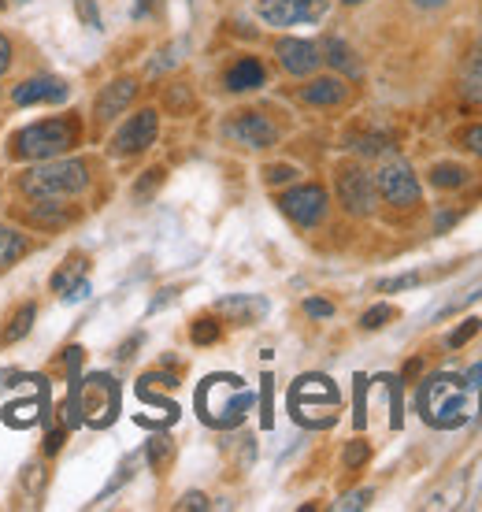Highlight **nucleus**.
Here are the masks:
<instances>
[{
  "instance_id": "nucleus-16",
  "label": "nucleus",
  "mask_w": 482,
  "mask_h": 512,
  "mask_svg": "<svg viewBox=\"0 0 482 512\" xmlns=\"http://www.w3.org/2000/svg\"><path fill=\"white\" fill-rule=\"evenodd\" d=\"M301 101L316 104V108H334V104H345L349 101V86H345L342 78H312L305 90H301Z\"/></svg>"
},
{
  "instance_id": "nucleus-18",
  "label": "nucleus",
  "mask_w": 482,
  "mask_h": 512,
  "mask_svg": "<svg viewBox=\"0 0 482 512\" xmlns=\"http://www.w3.org/2000/svg\"><path fill=\"white\" fill-rule=\"evenodd\" d=\"M264 78H267V71L256 56H241L238 64L227 71L223 82H227L230 93H249V90H260V86H264Z\"/></svg>"
},
{
  "instance_id": "nucleus-40",
  "label": "nucleus",
  "mask_w": 482,
  "mask_h": 512,
  "mask_svg": "<svg viewBox=\"0 0 482 512\" xmlns=\"http://www.w3.org/2000/svg\"><path fill=\"white\" fill-rule=\"evenodd\" d=\"M382 383L390 386V409H394V427H401L405 423V416H401V379H382Z\"/></svg>"
},
{
  "instance_id": "nucleus-44",
  "label": "nucleus",
  "mask_w": 482,
  "mask_h": 512,
  "mask_svg": "<svg viewBox=\"0 0 482 512\" xmlns=\"http://www.w3.org/2000/svg\"><path fill=\"white\" fill-rule=\"evenodd\" d=\"M271 383H275V379H271V375H264V394H260V409H264V427H271Z\"/></svg>"
},
{
  "instance_id": "nucleus-48",
  "label": "nucleus",
  "mask_w": 482,
  "mask_h": 512,
  "mask_svg": "<svg viewBox=\"0 0 482 512\" xmlns=\"http://www.w3.org/2000/svg\"><path fill=\"white\" fill-rule=\"evenodd\" d=\"M457 212H445V216H438V219H434V231H438V234H445V231H449V227H453V223H457Z\"/></svg>"
},
{
  "instance_id": "nucleus-36",
  "label": "nucleus",
  "mask_w": 482,
  "mask_h": 512,
  "mask_svg": "<svg viewBox=\"0 0 482 512\" xmlns=\"http://www.w3.org/2000/svg\"><path fill=\"white\" fill-rule=\"evenodd\" d=\"M419 279H423V275H416V271H408V275H397V279H382L379 282V294H397V290H408V286H416Z\"/></svg>"
},
{
  "instance_id": "nucleus-24",
  "label": "nucleus",
  "mask_w": 482,
  "mask_h": 512,
  "mask_svg": "<svg viewBox=\"0 0 482 512\" xmlns=\"http://www.w3.org/2000/svg\"><path fill=\"white\" fill-rule=\"evenodd\" d=\"M23 253H26V238H23V234H15L12 227H0V271L12 268V264Z\"/></svg>"
},
{
  "instance_id": "nucleus-14",
  "label": "nucleus",
  "mask_w": 482,
  "mask_h": 512,
  "mask_svg": "<svg viewBox=\"0 0 482 512\" xmlns=\"http://www.w3.org/2000/svg\"><path fill=\"white\" fill-rule=\"evenodd\" d=\"M67 97H71V86L56 75L26 78L23 86H15L12 90V101L19 104V108H30V104H64Z\"/></svg>"
},
{
  "instance_id": "nucleus-29",
  "label": "nucleus",
  "mask_w": 482,
  "mask_h": 512,
  "mask_svg": "<svg viewBox=\"0 0 482 512\" xmlns=\"http://www.w3.org/2000/svg\"><path fill=\"white\" fill-rule=\"evenodd\" d=\"M342 461H345V468H364V464L371 461V446L364 442V438H353V442L345 446Z\"/></svg>"
},
{
  "instance_id": "nucleus-33",
  "label": "nucleus",
  "mask_w": 482,
  "mask_h": 512,
  "mask_svg": "<svg viewBox=\"0 0 482 512\" xmlns=\"http://www.w3.org/2000/svg\"><path fill=\"white\" fill-rule=\"evenodd\" d=\"M460 149H468L471 156H479L482 160V123H471V127L460 130Z\"/></svg>"
},
{
  "instance_id": "nucleus-3",
  "label": "nucleus",
  "mask_w": 482,
  "mask_h": 512,
  "mask_svg": "<svg viewBox=\"0 0 482 512\" xmlns=\"http://www.w3.org/2000/svg\"><path fill=\"white\" fill-rule=\"evenodd\" d=\"M89 186V171L82 160H38V167H30L23 179H19V190L30 197V201H56V197H75Z\"/></svg>"
},
{
  "instance_id": "nucleus-11",
  "label": "nucleus",
  "mask_w": 482,
  "mask_h": 512,
  "mask_svg": "<svg viewBox=\"0 0 482 512\" xmlns=\"http://www.w3.org/2000/svg\"><path fill=\"white\" fill-rule=\"evenodd\" d=\"M223 134L230 141H238L241 149H271L279 141V127L267 116H260V112H241V116H234L223 127Z\"/></svg>"
},
{
  "instance_id": "nucleus-15",
  "label": "nucleus",
  "mask_w": 482,
  "mask_h": 512,
  "mask_svg": "<svg viewBox=\"0 0 482 512\" xmlns=\"http://www.w3.org/2000/svg\"><path fill=\"white\" fill-rule=\"evenodd\" d=\"M134 97H138V82H134V78H115L112 86H104V93L97 97L93 116L101 119V123H108V119L123 116Z\"/></svg>"
},
{
  "instance_id": "nucleus-20",
  "label": "nucleus",
  "mask_w": 482,
  "mask_h": 512,
  "mask_svg": "<svg viewBox=\"0 0 482 512\" xmlns=\"http://www.w3.org/2000/svg\"><path fill=\"white\" fill-rule=\"evenodd\" d=\"M319 52H323V60H327L330 67H338L345 78H360V71H364V67H360V60H356V52L349 49L342 38H327Z\"/></svg>"
},
{
  "instance_id": "nucleus-23",
  "label": "nucleus",
  "mask_w": 482,
  "mask_h": 512,
  "mask_svg": "<svg viewBox=\"0 0 482 512\" xmlns=\"http://www.w3.org/2000/svg\"><path fill=\"white\" fill-rule=\"evenodd\" d=\"M34 320H38V305H23L12 316V323L4 327V342H8V346H12V342H23L26 334H30V327H34Z\"/></svg>"
},
{
  "instance_id": "nucleus-13",
  "label": "nucleus",
  "mask_w": 482,
  "mask_h": 512,
  "mask_svg": "<svg viewBox=\"0 0 482 512\" xmlns=\"http://www.w3.org/2000/svg\"><path fill=\"white\" fill-rule=\"evenodd\" d=\"M275 56H279L282 71L293 78L316 75V67L323 64L319 45L316 41H305V38H282L279 45H275Z\"/></svg>"
},
{
  "instance_id": "nucleus-37",
  "label": "nucleus",
  "mask_w": 482,
  "mask_h": 512,
  "mask_svg": "<svg viewBox=\"0 0 482 512\" xmlns=\"http://www.w3.org/2000/svg\"><path fill=\"white\" fill-rule=\"evenodd\" d=\"M164 101H167V108H175V112H190V108H193V97H190V90H186V86H171Z\"/></svg>"
},
{
  "instance_id": "nucleus-12",
  "label": "nucleus",
  "mask_w": 482,
  "mask_h": 512,
  "mask_svg": "<svg viewBox=\"0 0 482 512\" xmlns=\"http://www.w3.org/2000/svg\"><path fill=\"white\" fill-rule=\"evenodd\" d=\"M156 130H160V116H156L153 108H141L138 116H130L127 123H123V130L115 134L112 153L115 156L145 153V149H149V145L156 141Z\"/></svg>"
},
{
  "instance_id": "nucleus-19",
  "label": "nucleus",
  "mask_w": 482,
  "mask_h": 512,
  "mask_svg": "<svg viewBox=\"0 0 482 512\" xmlns=\"http://www.w3.org/2000/svg\"><path fill=\"white\" fill-rule=\"evenodd\" d=\"M82 271H86V260H82V256H71L64 268L52 275V290L64 294L67 301H82V297H89V282L86 279L75 282V275H82Z\"/></svg>"
},
{
  "instance_id": "nucleus-32",
  "label": "nucleus",
  "mask_w": 482,
  "mask_h": 512,
  "mask_svg": "<svg viewBox=\"0 0 482 512\" xmlns=\"http://www.w3.org/2000/svg\"><path fill=\"white\" fill-rule=\"evenodd\" d=\"M134 468H138V457H127V461L119 464V475H115L112 483H108V487H104V490H101V498H97V501H108V498H112L115 490L123 487V483H127L130 475H134Z\"/></svg>"
},
{
  "instance_id": "nucleus-2",
  "label": "nucleus",
  "mask_w": 482,
  "mask_h": 512,
  "mask_svg": "<svg viewBox=\"0 0 482 512\" xmlns=\"http://www.w3.org/2000/svg\"><path fill=\"white\" fill-rule=\"evenodd\" d=\"M256 405V394L245 390L238 375H208L197 390V412L208 427H219V431H230V427H241L245 412Z\"/></svg>"
},
{
  "instance_id": "nucleus-5",
  "label": "nucleus",
  "mask_w": 482,
  "mask_h": 512,
  "mask_svg": "<svg viewBox=\"0 0 482 512\" xmlns=\"http://www.w3.org/2000/svg\"><path fill=\"white\" fill-rule=\"evenodd\" d=\"M78 141L75 119H45V123H30L12 138V156L19 160H52L64 156Z\"/></svg>"
},
{
  "instance_id": "nucleus-41",
  "label": "nucleus",
  "mask_w": 482,
  "mask_h": 512,
  "mask_svg": "<svg viewBox=\"0 0 482 512\" xmlns=\"http://www.w3.org/2000/svg\"><path fill=\"white\" fill-rule=\"evenodd\" d=\"M305 312L312 316V320H330V316H334V305H330V301H323V297H308Z\"/></svg>"
},
{
  "instance_id": "nucleus-25",
  "label": "nucleus",
  "mask_w": 482,
  "mask_h": 512,
  "mask_svg": "<svg viewBox=\"0 0 482 512\" xmlns=\"http://www.w3.org/2000/svg\"><path fill=\"white\" fill-rule=\"evenodd\" d=\"M219 334H223V327H219V323L212 320V316H201V320H193V323H190L193 346H216Z\"/></svg>"
},
{
  "instance_id": "nucleus-53",
  "label": "nucleus",
  "mask_w": 482,
  "mask_h": 512,
  "mask_svg": "<svg viewBox=\"0 0 482 512\" xmlns=\"http://www.w3.org/2000/svg\"><path fill=\"white\" fill-rule=\"evenodd\" d=\"M412 4H416V8H423V12H434V8H445L449 0H412Z\"/></svg>"
},
{
  "instance_id": "nucleus-30",
  "label": "nucleus",
  "mask_w": 482,
  "mask_h": 512,
  "mask_svg": "<svg viewBox=\"0 0 482 512\" xmlns=\"http://www.w3.org/2000/svg\"><path fill=\"white\" fill-rule=\"evenodd\" d=\"M479 327H482V320H475V316H468V320L460 323L457 331H453V334H449V338H445V346H449V349L468 346L471 338H475V334H479Z\"/></svg>"
},
{
  "instance_id": "nucleus-54",
  "label": "nucleus",
  "mask_w": 482,
  "mask_h": 512,
  "mask_svg": "<svg viewBox=\"0 0 482 512\" xmlns=\"http://www.w3.org/2000/svg\"><path fill=\"white\" fill-rule=\"evenodd\" d=\"M464 383H468V386H482V364H475V368H471Z\"/></svg>"
},
{
  "instance_id": "nucleus-38",
  "label": "nucleus",
  "mask_w": 482,
  "mask_h": 512,
  "mask_svg": "<svg viewBox=\"0 0 482 512\" xmlns=\"http://www.w3.org/2000/svg\"><path fill=\"white\" fill-rule=\"evenodd\" d=\"M78 15H82V23L89 26V30H101V12H97V4L93 0H75Z\"/></svg>"
},
{
  "instance_id": "nucleus-1",
  "label": "nucleus",
  "mask_w": 482,
  "mask_h": 512,
  "mask_svg": "<svg viewBox=\"0 0 482 512\" xmlns=\"http://www.w3.org/2000/svg\"><path fill=\"white\" fill-rule=\"evenodd\" d=\"M416 409H419V416L431 423V427H438V431L464 427V423H468V383L453 372L431 375V379L419 383Z\"/></svg>"
},
{
  "instance_id": "nucleus-9",
  "label": "nucleus",
  "mask_w": 482,
  "mask_h": 512,
  "mask_svg": "<svg viewBox=\"0 0 482 512\" xmlns=\"http://www.w3.org/2000/svg\"><path fill=\"white\" fill-rule=\"evenodd\" d=\"M375 197H379L375 179H371L364 167L349 164L338 171V201H342V208L349 216H371L375 212Z\"/></svg>"
},
{
  "instance_id": "nucleus-55",
  "label": "nucleus",
  "mask_w": 482,
  "mask_h": 512,
  "mask_svg": "<svg viewBox=\"0 0 482 512\" xmlns=\"http://www.w3.org/2000/svg\"><path fill=\"white\" fill-rule=\"evenodd\" d=\"M342 4H364V0H342Z\"/></svg>"
},
{
  "instance_id": "nucleus-45",
  "label": "nucleus",
  "mask_w": 482,
  "mask_h": 512,
  "mask_svg": "<svg viewBox=\"0 0 482 512\" xmlns=\"http://www.w3.org/2000/svg\"><path fill=\"white\" fill-rule=\"evenodd\" d=\"M178 49H167V52H160V60H153V67H149V71H153V75H160V71H167V67H175L178 64V56H175Z\"/></svg>"
},
{
  "instance_id": "nucleus-46",
  "label": "nucleus",
  "mask_w": 482,
  "mask_h": 512,
  "mask_svg": "<svg viewBox=\"0 0 482 512\" xmlns=\"http://www.w3.org/2000/svg\"><path fill=\"white\" fill-rule=\"evenodd\" d=\"M471 301H482V286H479V290H471V294H464L460 301H453V305H445L442 312H438V316H449V312H457V308L471 305Z\"/></svg>"
},
{
  "instance_id": "nucleus-49",
  "label": "nucleus",
  "mask_w": 482,
  "mask_h": 512,
  "mask_svg": "<svg viewBox=\"0 0 482 512\" xmlns=\"http://www.w3.org/2000/svg\"><path fill=\"white\" fill-rule=\"evenodd\" d=\"M178 297V290H160V297H156L153 305H149V312H160V308L164 305H171V301H175Z\"/></svg>"
},
{
  "instance_id": "nucleus-39",
  "label": "nucleus",
  "mask_w": 482,
  "mask_h": 512,
  "mask_svg": "<svg viewBox=\"0 0 482 512\" xmlns=\"http://www.w3.org/2000/svg\"><path fill=\"white\" fill-rule=\"evenodd\" d=\"M364 390H368V379H364V375H356V427H364V423H368V401H364Z\"/></svg>"
},
{
  "instance_id": "nucleus-10",
  "label": "nucleus",
  "mask_w": 482,
  "mask_h": 512,
  "mask_svg": "<svg viewBox=\"0 0 482 512\" xmlns=\"http://www.w3.org/2000/svg\"><path fill=\"white\" fill-rule=\"evenodd\" d=\"M330 0H256V12L267 26L319 23L327 15Z\"/></svg>"
},
{
  "instance_id": "nucleus-21",
  "label": "nucleus",
  "mask_w": 482,
  "mask_h": 512,
  "mask_svg": "<svg viewBox=\"0 0 482 512\" xmlns=\"http://www.w3.org/2000/svg\"><path fill=\"white\" fill-rule=\"evenodd\" d=\"M460 93L468 101L482 104V41H475V49L468 52L464 60V71H460Z\"/></svg>"
},
{
  "instance_id": "nucleus-8",
  "label": "nucleus",
  "mask_w": 482,
  "mask_h": 512,
  "mask_svg": "<svg viewBox=\"0 0 482 512\" xmlns=\"http://www.w3.org/2000/svg\"><path fill=\"white\" fill-rule=\"evenodd\" d=\"M279 205L297 227H319V223L327 219L330 197L319 182H305V186H293V190L282 193Z\"/></svg>"
},
{
  "instance_id": "nucleus-27",
  "label": "nucleus",
  "mask_w": 482,
  "mask_h": 512,
  "mask_svg": "<svg viewBox=\"0 0 482 512\" xmlns=\"http://www.w3.org/2000/svg\"><path fill=\"white\" fill-rule=\"evenodd\" d=\"M171 453H175V446H171V438H167V435H153V438H149V449H145V457H149V468H153V472H164V464L171 461Z\"/></svg>"
},
{
  "instance_id": "nucleus-47",
  "label": "nucleus",
  "mask_w": 482,
  "mask_h": 512,
  "mask_svg": "<svg viewBox=\"0 0 482 512\" xmlns=\"http://www.w3.org/2000/svg\"><path fill=\"white\" fill-rule=\"evenodd\" d=\"M8 64H12V41L0 34V75L8 71Z\"/></svg>"
},
{
  "instance_id": "nucleus-17",
  "label": "nucleus",
  "mask_w": 482,
  "mask_h": 512,
  "mask_svg": "<svg viewBox=\"0 0 482 512\" xmlns=\"http://www.w3.org/2000/svg\"><path fill=\"white\" fill-rule=\"evenodd\" d=\"M216 312L230 316V320L241 323V327H249V323H256L260 316H267V301L264 297H253V294H234V297L216 301Z\"/></svg>"
},
{
  "instance_id": "nucleus-43",
  "label": "nucleus",
  "mask_w": 482,
  "mask_h": 512,
  "mask_svg": "<svg viewBox=\"0 0 482 512\" xmlns=\"http://www.w3.org/2000/svg\"><path fill=\"white\" fill-rule=\"evenodd\" d=\"M175 509H182V512H186V509H197V512H201V509H208V498H204L201 490H190V494H186V498L178 501Z\"/></svg>"
},
{
  "instance_id": "nucleus-4",
  "label": "nucleus",
  "mask_w": 482,
  "mask_h": 512,
  "mask_svg": "<svg viewBox=\"0 0 482 512\" xmlns=\"http://www.w3.org/2000/svg\"><path fill=\"white\" fill-rule=\"evenodd\" d=\"M342 394L327 375H301L290 386V416L305 427H334Z\"/></svg>"
},
{
  "instance_id": "nucleus-22",
  "label": "nucleus",
  "mask_w": 482,
  "mask_h": 512,
  "mask_svg": "<svg viewBox=\"0 0 482 512\" xmlns=\"http://www.w3.org/2000/svg\"><path fill=\"white\" fill-rule=\"evenodd\" d=\"M427 179H431V186H438V190H464L471 182V171L464 164H449V160H445V164L431 167Z\"/></svg>"
},
{
  "instance_id": "nucleus-50",
  "label": "nucleus",
  "mask_w": 482,
  "mask_h": 512,
  "mask_svg": "<svg viewBox=\"0 0 482 512\" xmlns=\"http://www.w3.org/2000/svg\"><path fill=\"white\" fill-rule=\"evenodd\" d=\"M156 4H160V0H138V4H134V19H145V15L153 12Z\"/></svg>"
},
{
  "instance_id": "nucleus-56",
  "label": "nucleus",
  "mask_w": 482,
  "mask_h": 512,
  "mask_svg": "<svg viewBox=\"0 0 482 512\" xmlns=\"http://www.w3.org/2000/svg\"><path fill=\"white\" fill-rule=\"evenodd\" d=\"M0 12H4V0H0Z\"/></svg>"
},
{
  "instance_id": "nucleus-51",
  "label": "nucleus",
  "mask_w": 482,
  "mask_h": 512,
  "mask_svg": "<svg viewBox=\"0 0 482 512\" xmlns=\"http://www.w3.org/2000/svg\"><path fill=\"white\" fill-rule=\"evenodd\" d=\"M67 368H71V372H78V364H82V349H78V346H71V349H67Z\"/></svg>"
},
{
  "instance_id": "nucleus-31",
  "label": "nucleus",
  "mask_w": 482,
  "mask_h": 512,
  "mask_svg": "<svg viewBox=\"0 0 482 512\" xmlns=\"http://www.w3.org/2000/svg\"><path fill=\"white\" fill-rule=\"evenodd\" d=\"M386 320H394V308L375 305V308H368V312L360 316V327H364V331H379V327H386Z\"/></svg>"
},
{
  "instance_id": "nucleus-42",
  "label": "nucleus",
  "mask_w": 482,
  "mask_h": 512,
  "mask_svg": "<svg viewBox=\"0 0 482 512\" xmlns=\"http://www.w3.org/2000/svg\"><path fill=\"white\" fill-rule=\"evenodd\" d=\"M264 179L271 182V186H279V182H293L297 179V167H286V164H275L264 171Z\"/></svg>"
},
{
  "instance_id": "nucleus-6",
  "label": "nucleus",
  "mask_w": 482,
  "mask_h": 512,
  "mask_svg": "<svg viewBox=\"0 0 482 512\" xmlns=\"http://www.w3.org/2000/svg\"><path fill=\"white\" fill-rule=\"evenodd\" d=\"M375 190H379V197L386 205H394V208L419 205V179H416V171H412V164L401 160V156L386 160V164L375 171Z\"/></svg>"
},
{
  "instance_id": "nucleus-52",
  "label": "nucleus",
  "mask_w": 482,
  "mask_h": 512,
  "mask_svg": "<svg viewBox=\"0 0 482 512\" xmlns=\"http://www.w3.org/2000/svg\"><path fill=\"white\" fill-rule=\"evenodd\" d=\"M60 446H64V431H52L49 442H45V453H56Z\"/></svg>"
},
{
  "instance_id": "nucleus-28",
  "label": "nucleus",
  "mask_w": 482,
  "mask_h": 512,
  "mask_svg": "<svg viewBox=\"0 0 482 512\" xmlns=\"http://www.w3.org/2000/svg\"><path fill=\"white\" fill-rule=\"evenodd\" d=\"M353 149H356L360 156L394 153V145H390V138H382V134H360V138H353Z\"/></svg>"
},
{
  "instance_id": "nucleus-26",
  "label": "nucleus",
  "mask_w": 482,
  "mask_h": 512,
  "mask_svg": "<svg viewBox=\"0 0 482 512\" xmlns=\"http://www.w3.org/2000/svg\"><path fill=\"white\" fill-rule=\"evenodd\" d=\"M30 223H38V227H60V223H67V212L56 201H38V208H30Z\"/></svg>"
},
{
  "instance_id": "nucleus-35",
  "label": "nucleus",
  "mask_w": 482,
  "mask_h": 512,
  "mask_svg": "<svg viewBox=\"0 0 482 512\" xmlns=\"http://www.w3.org/2000/svg\"><path fill=\"white\" fill-rule=\"evenodd\" d=\"M371 498H375V490H353V494H345L342 501H338V505H334V509H342V512H356V509H368L371 505Z\"/></svg>"
},
{
  "instance_id": "nucleus-34",
  "label": "nucleus",
  "mask_w": 482,
  "mask_h": 512,
  "mask_svg": "<svg viewBox=\"0 0 482 512\" xmlns=\"http://www.w3.org/2000/svg\"><path fill=\"white\" fill-rule=\"evenodd\" d=\"M164 182V167H153V171H145V179L134 186V201H145V197H153V190Z\"/></svg>"
},
{
  "instance_id": "nucleus-7",
  "label": "nucleus",
  "mask_w": 482,
  "mask_h": 512,
  "mask_svg": "<svg viewBox=\"0 0 482 512\" xmlns=\"http://www.w3.org/2000/svg\"><path fill=\"white\" fill-rule=\"evenodd\" d=\"M78 397H82V420L93 427H108L119 416V383L112 375H93L89 383L78 386Z\"/></svg>"
}]
</instances>
